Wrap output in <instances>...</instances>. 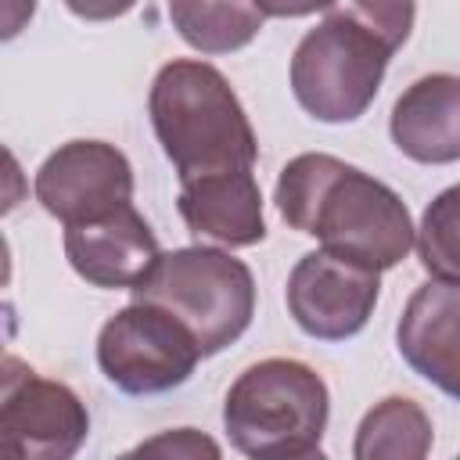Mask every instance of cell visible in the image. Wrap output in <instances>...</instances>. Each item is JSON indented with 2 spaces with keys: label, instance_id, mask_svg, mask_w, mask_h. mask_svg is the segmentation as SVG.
<instances>
[{
  "label": "cell",
  "instance_id": "6da1fadb",
  "mask_svg": "<svg viewBox=\"0 0 460 460\" xmlns=\"http://www.w3.org/2000/svg\"><path fill=\"white\" fill-rule=\"evenodd\" d=\"M273 201L291 230L377 273L399 266L417 244L402 198L388 183L323 151L291 158L277 176Z\"/></svg>",
  "mask_w": 460,
  "mask_h": 460
},
{
  "label": "cell",
  "instance_id": "7a4b0ae2",
  "mask_svg": "<svg viewBox=\"0 0 460 460\" xmlns=\"http://www.w3.org/2000/svg\"><path fill=\"white\" fill-rule=\"evenodd\" d=\"M147 111L180 183L252 169L259 158L255 129L237 93L208 61L176 58L162 65L151 83Z\"/></svg>",
  "mask_w": 460,
  "mask_h": 460
},
{
  "label": "cell",
  "instance_id": "3957f363",
  "mask_svg": "<svg viewBox=\"0 0 460 460\" xmlns=\"http://www.w3.org/2000/svg\"><path fill=\"white\" fill-rule=\"evenodd\" d=\"M331 395L323 377L298 359H262L226 392L223 428L237 453L259 460L320 456Z\"/></svg>",
  "mask_w": 460,
  "mask_h": 460
},
{
  "label": "cell",
  "instance_id": "277c9868",
  "mask_svg": "<svg viewBox=\"0 0 460 460\" xmlns=\"http://www.w3.org/2000/svg\"><path fill=\"white\" fill-rule=\"evenodd\" d=\"M129 291L133 302H155L180 316L198 338L201 356L223 352L255 316L252 270L230 252L205 244L162 252L147 277Z\"/></svg>",
  "mask_w": 460,
  "mask_h": 460
},
{
  "label": "cell",
  "instance_id": "5b68a950",
  "mask_svg": "<svg viewBox=\"0 0 460 460\" xmlns=\"http://www.w3.org/2000/svg\"><path fill=\"white\" fill-rule=\"evenodd\" d=\"M392 54L374 32L327 11L291 54V93L316 122H356L374 104Z\"/></svg>",
  "mask_w": 460,
  "mask_h": 460
},
{
  "label": "cell",
  "instance_id": "8992f818",
  "mask_svg": "<svg viewBox=\"0 0 460 460\" xmlns=\"http://www.w3.org/2000/svg\"><path fill=\"white\" fill-rule=\"evenodd\" d=\"M198 359L205 356L190 327L155 302H129L97 334V367L126 395L172 392Z\"/></svg>",
  "mask_w": 460,
  "mask_h": 460
},
{
  "label": "cell",
  "instance_id": "52a82bcc",
  "mask_svg": "<svg viewBox=\"0 0 460 460\" xmlns=\"http://www.w3.org/2000/svg\"><path fill=\"white\" fill-rule=\"evenodd\" d=\"M90 431V413L79 395L50 377H40L14 356L0 367V453L11 460H68Z\"/></svg>",
  "mask_w": 460,
  "mask_h": 460
},
{
  "label": "cell",
  "instance_id": "ba28073f",
  "mask_svg": "<svg viewBox=\"0 0 460 460\" xmlns=\"http://www.w3.org/2000/svg\"><path fill=\"white\" fill-rule=\"evenodd\" d=\"M377 291V270L316 248L295 262L284 298L298 331L320 341H345L374 316Z\"/></svg>",
  "mask_w": 460,
  "mask_h": 460
},
{
  "label": "cell",
  "instance_id": "9c48e42d",
  "mask_svg": "<svg viewBox=\"0 0 460 460\" xmlns=\"http://www.w3.org/2000/svg\"><path fill=\"white\" fill-rule=\"evenodd\" d=\"M36 201L65 226L101 219L133 205V169L115 144L68 140L40 165Z\"/></svg>",
  "mask_w": 460,
  "mask_h": 460
},
{
  "label": "cell",
  "instance_id": "30bf717a",
  "mask_svg": "<svg viewBox=\"0 0 460 460\" xmlns=\"http://www.w3.org/2000/svg\"><path fill=\"white\" fill-rule=\"evenodd\" d=\"M395 345L417 377L460 402V280L420 284L399 316Z\"/></svg>",
  "mask_w": 460,
  "mask_h": 460
},
{
  "label": "cell",
  "instance_id": "8fae6325",
  "mask_svg": "<svg viewBox=\"0 0 460 460\" xmlns=\"http://www.w3.org/2000/svg\"><path fill=\"white\" fill-rule=\"evenodd\" d=\"M65 255L93 288H137L158 262V241L133 205L65 226Z\"/></svg>",
  "mask_w": 460,
  "mask_h": 460
},
{
  "label": "cell",
  "instance_id": "7c38bea8",
  "mask_svg": "<svg viewBox=\"0 0 460 460\" xmlns=\"http://www.w3.org/2000/svg\"><path fill=\"white\" fill-rule=\"evenodd\" d=\"M395 147L420 165L460 162V75H420L392 108Z\"/></svg>",
  "mask_w": 460,
  "mask_h": 460
},
{
  "label": "cell",
  "instance_id": "4fadbf2b",
  "mask_svg": "<svg viewBox=\"0 0 460 460\" xmlns=\"http://www.w3.org/2000/svg\"><path fill=\"white\" fill-rule=\"evenodd\" d=\"M176 205L194 237H212L230 248H248L266 237L262 194L252 169L180 183Z\"/></svg>",
  "mask_w": 460,
  "mask_h": 460
},
{
  "label": "cell",
  "instance_id": "5bb4252c",
  "mask_svg": "<svg viewBox=\"0 0 460 460\" xmlns=\"http://www.w3.org/2000/svg\"><path fill=\"white\" fill-rule=\"evenodd\" d=\"M169 18L187 47L230 54L259 36L266 14L255 0H169Z\"/></svg>",
  "mask_w": 460,
  "mask_h": 460
},
{
  "label": "cell",
  "instance_id": "9a60e30c",
  "mask_svg": "<svg viewBox=\"0 0 460 460\" xmlns=\"http://www.w3.org/2000/svg\"><path fill=\"white\" fill-rule=\"evenodd\" d=\"M431 453V420L428 413L406 399L388 395L356 428V460H424Z\"/></svg>",
  "mask_w": 460,
  "mask_h": 460
},
{
  "label": "cell",
  "instance_id": "2e32d148",
  "mask_svg": "<svg viewBox=\"0 0 460 460\" xmlns=\"http://www.w3.org/2000/svg\"><path fill=\"white\" fill-rule=\"evenodd\" d=\"M417 255L431 277L460 280V183L435 194L417 226Z\"/></svg>",
  "mask_w": 460,
  "mask_h": 460
},
{
  "label": "cell",
  "instance_id": "e0dca14e",
  "mask_svg": "<svg viewBox=\"0 0 460 460\" xmlns=\"http://www.w3.org/2000/svg\"><path fill=\"white\" fill-rule=\"evenodd\" d=\"M327 11L345 14L349 22L363 25L367 32H374L392 50H399L410 40V29L417 18L413 0H334Z\"/></svg>",
  "mask_w": 460,
  "mask_h": 460
},
{
  "label": "cell",
  "instance_id": "ac0fdd59",
  "mask_svg": "<svg viewBox=\"0 0 460 460\" xmlns=\"http://www.w3.org/2000/svg\"><path fill=\"white\" fill-rule=\"evenodd\" d=\"M183 456V460H194V456H219V446L212 438H205L201 431L194 428H180V431H165L158 438H147L133 449V456Z\"/></svg>",
  "mask_w": 460,
  "mask_h": 460
},
{
  "label": "cell",
  "instance_id": "d6986e66",
  "mask_svg": "<svg viewBox=\"0 0 460 460\" xmlns=\"http://www.w3.org/2000/svg\"><path fill=\"white\" fill-rule=\"evenodd\" d=\"M65 7L83 22H111L137 7V0H65Z\"/></svg>",
  "mask_w": 460,
  "mask_h": 460
},
{
  "label": "cell",
  "instance_id": "ffe728a7",
  "mask_svg": "<svg viewBox=\"0 0 460 460\" xmlns=\"http://www.w3.org/2000/svg\"><path fill=\"white\" fill-rule=\"evenodd\" d=\"M255 4L270 18H302L313 11H327L334 0H255Z\"/></svg>",
  "mask_w": 460,
  "mask_h": 460
}]
</instances>
